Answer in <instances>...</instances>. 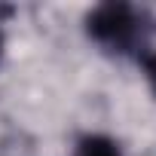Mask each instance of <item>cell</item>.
<instances>
[{
    "label": "cell",
    "instance_id": "cell-1",
    "mask_svg": "<svg viewBox=\"0 0 156 156\" xmlns=\"http://www.w3.org/2000/svg\"><path fill=\"white\" fill-rule=\"evenodd\" d=\"M150 19L147 12L129 6V3H101L89 12L86 31L89 37L110 49V52H135L150 37Z\"/></svg>",
    "mask_w": 156,
    "mask_h": 156
},
{
    "label": "cell",
    "instance_id": "cell-2",
    "mask_svg": "<svg viewBox=\"0 0 156 156\" xmlns=\"http://www.w3.org/2000/svg\"><path fill=\"white\" fill-rule=\"evenodd\" d=\"M73 156H122V150L107 135H86L73 147Z\"/></svg>",
    "mask_w": 156,
    "mask_h": 156
},
{
    "label": "cell",
    "instance_id": "cell-4",
    "mask_svg": "<svg viewBox=\"0 0 156 156\" xmlns=\"http://www.w3.org/2000/svg\"><path fill=\"white\" fill-rule=\"evenodd\" d=\"M0 55H3V37H0Z\"/></svg>",
    "mask_w": 156,
    "mask_h": 156
},
{
    "label": "cell",
    "instance_id": "cell-3",
    "mask_svg": "<svg viewBox=\"0 0 156 156\" xmlns=\"http://www.w3.org/2000/svg\"><path fill=\"white\" fill-rule=\"evenodd\" d=\"M144 67H147V80H150V86H153V92H156V52H150V55L144 58Z\"/></svg>",
    "mask_w": 156,
    "mask_h": 156
}]
</instances>
